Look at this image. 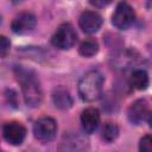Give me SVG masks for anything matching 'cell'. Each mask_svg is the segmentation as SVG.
<instances>
[{
    "label": "cell",
    "instance_id": "cell-9",
    "mask_svg": "<svg viewBox=\"0 0 152 152\" xmlns=\"http://www.w3.org/2000/svg\"><path fill=\"white\" fill-rule=\"evenodd\" d=\"M37 24L36 17L30 12H21L14 17L12 21V31L15 33H26L34 28Z\"/></svg>",
    "mask_w": 152,
    "mask_h": 152
},
{
    "label": "cell",
    "instance_id": "cell-3",
    "mask_svg": "<svg viewBox=\"0 0 152 152\" xmlns=\"http://www.w3.org/2000/svg\"><path fill=\"white\" fill-rule=\"evenodd\" d=\"M76 39H77L76 31L70 24L65 23V24H62L56 30V32L51 38V43L55 48L59 50H69L70 48L74 46V44L76 43Z\"/></svg>",
    "mask_w": 152,
    "mask_h": 152
},
{
    "label": "cell",
    "instance_id": "cell-5",
    "mask_svg": "<svg viewBox=\"0 0 152 152\" xmlns=\"http://www.w3.org/2000/svg\"><path fill=\"white\" fill-rule=\"evenodd\" d=\"M134 19V10L127 2H119L112 15V23L119 30H127L133 24Z\"/></svg>",
    "mask_w": 152,
    "mask_h": 152
},
{
    "label": "cell",
    "instance_id": "cell-2",
    "mask_svg": "<svg viewBox=\"0 0 152 152\" xmlns=\"http://www.w3.org/2000/svg\"><path fill=\"white\" fill-rule=\"evenodd\" d=\"M103 88V76L97 70H90L86 72L78 82V94L80 97L86 102L96 101Z\"/></svg>",
    "mask_w": 152,
    "mask_h": 152
},
{
    "label": "cell",
    "instance_id": "cell-1",
    "mask_svg": "<svg viewBox=\"0 0 152 152\" xmlns=\"http://www.w3.org/2000/svg\"><path fill=\"white\" fill-rule=\"evenodd\" d=\"M14 74L21 86L25 103L28 107H38L43 101V91L36 74L23 66H17Z\"/></svg>",
    "mask_w": 152,
    "mask_h": 152
},
{
    "label": "cell",
    "instance_id": "cell-6",
    "mask_svg": "<svg viewBox=\"0 0 152 152\" xmlns=\"http://www.w3.org/2000/svg\"><path fill=\"white\" fill-rule=\"evenodd\" d=\"M128 120L133 125H140L142 121L150 118V110H148V103L144 99H139L134 101L127 110Z\"/></svg>",
    "mask_w": 152,
    "mask_h": 152
},
{
    "label": "cell",
    "instance_id": "cell-16",
    "mask_svg": "<svg viewBox=\"0 0 152 152\" xmlns=\"http://www.w3.org/2000/svg\"><path fill=\"white\" fill-rule=\"evenodd\" d=\"M139 152H152V138L145 135L139 141Z\"/></svg>",
    "mask_w": 152,
    "mask_h": 152
},
{
    "label": "cell",
    "instance_id": "cell-15",
    "mask_svg": "<svg viewBox=\"0 0 152 152\" xmlns=\"http://www.w3.org/2000/svg\"><path fill=\"white\" fill-rule=\"evenodd\" d=\"M119 135V127L115 124L108 122L103 126L102 131H101V138L103 141L106 142H112L114 141Z\"/></svg>",
    "mask_w": 152,
    "mask_h": 152
},
{
    "label": "cell",
    "instance_id": "cell-14",
    "mask_svg": "<svg viewBox=\"0 0 152 152\" xmlns=\"http://www.w3.org/2000/svg\"><path fill=\"white\" fill-rule=\"evenodd\" d=\"M99 51V44L95 39H86L80 45V55L83 57H93Z\"/></svg>",
    "mask_w": 152,
    "mask_h": 152
},
{
    "label": "cell",
    "instance_id": "cell-7",
    "mask_svg": "<svg viewBox=\"0 0 152 152\" xmlns=\"http://www.w3.org/2000/svg\"><path fill=\"white\" fill-rule=\"evenodd\" d=\"M2 135L5 140L11 145H20L26 137V129L21 124L12 121L4 125Z\"/></svg>",
    "mask_w": 152,
    "mask_h": 152
},
{
    "label": "cell",
    "instance_id": "cell-4",
    "mask_svg": "<svg viewBox=\"0 0 152 152\" xmlns=\"http://www.w3.org/2000/svg\"><path fill=\"white\" fill-rule=\"evenodd\" d=\"M57 133V124L55 119L50 116H44L38 119L33 125V134L36 139L43 142L51 141Z\"/></svg>",
    "mask_w": 152,
    "mask_h": 152
},
{
    "label": "cell",
    "instance_id": "cell-12",
    "mask_svg": "<svg viewBox=\"0 0 152 152\" xmlns=\"http://www.w3.org/2000/svg\"><path fill=\"white\" fill-rule=\"evenodd\" d=\"M52 100H53L55 106L59 109H68L72 106V99H71L70 93L68 91L66 88L62 86L55 88L52 93Z\"/></svg>",
    "mask_w": 152,
    "mask_h": 152
},
{
    "label": "cell",
    "instance_id": "cell-13",
    "mask_svg": "<svg viewBox=\"0 0 152 152\" xmlns=\"http://www.w3.org/2000/svg\"><path fill=\"white\" fill-rule=\"evenodd\" d=\"M129 81H131V86H132L133 88L138 89V90H144V89H146L147 86H148V82H150L147 72H146L145 70H142V69H137V70H134V71L132 72V75H131Z\"/></svg>",
    "mask_w": 152,
    "mask_h": 152
},
{
    "label": "cell",
    "instance_id": "cell-17",
    "mask_svg": "<svg viewBox=\"0 0 152 152\" xmlns=\"http://www.w3.org/2000/svg\"><path fill=\"white\" fill-rule=\"evenodd\" d=\"M11 43L10 39L5 36H0V56H6L10 51Z\"/></svg>",
    "mask_w": 152,
    "mask_h": 152
},
{
    "label": "cell",
    "instance_id": "cell-10",
    "mask_svg": "<svg viewBox=\"0 0 152 152\" xmlns=\"http://www.w3.org/2000/svg\"><path fill=\"white\" fill-rule=\"evenodd\" d=\"M100 122V112L94 107L86 108L81 114V125L86 133L90 134L95 132Z\"/></svg>",
    "mask_w": 152,
    "mask_h": 152
},
{
    "label": "cell",
    "instance_id": "cell-11",
    "mask_svg": "<svg viewBox=\"0 0 152 152\" xmlns=\"http://www.w3.org/2000/svg\"><path fill=\"white\" fill-rule=\"evenodd\" d=\"M88 148L87 141L80 135L64 137L59 145V152H86Z\"/></svg>",
    "mask_w": 152,
    "mask_h": 152
},
{
    "label": "cell",
    "instance_id": "cell-8",
    "mask_svg": "<svg viewBox=\"0 0 152 152\" xmlns=\"http://www.w3.org/2000/svg\"><path fill=\"white\" fill-rule=\"evenodd\" d=\"M78 24L83 32L93 34L100 30V27L102 25V18L97 12L86 11L81 14V17L78 19Z\"/></svg>",
    "mask_w": 152,
    "mask_h": 152
}]
</instances>
